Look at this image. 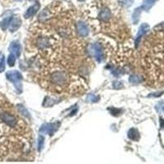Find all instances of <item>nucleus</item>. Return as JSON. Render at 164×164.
Masks as SVG:
<instances>
[{"label":"nucleus","instance_id":"9","mask_svg":"<svg viewBox=\"0 0 164 164\" xmlns=\"http://www.w3.org/2000/svg\"><path fill=\"white\" fill-rule=\"evenodd\" d=\"M39 7H40V4L39 2H36L35 4H34L33 6L28 8V10L25 13V17L26 18H30V17H32L33 16H34L36 14V12H38V10L39 9Z\"/></svg>","mask_w":164,"mask_h":164},{"label":"nucleus","instance_id":"3","mask_svg":"<svg viewBox=\"0 0 164 164\" xmlns=\"http://www.w3.org/2000/svg\"><path fill=\"white\" fill-rule=\"evenodd\" d=\"M89 53L98 62H101L103 60V58H104V49H103V45L100 43L94 42V43H92V44H90V46H89Z\"/></svg>","mask_w":164,"mask_h":164},{"label":"nucleus","instance_id":"14","mask_svg":"<svg viewBox=\"0 0 164 164\" xmlns=\"http://www.w3.org/2000/svg\"><path fill=\"white\" fill-rule=\"evenodd\" d=\"M155 2H156V0H145L142 7H141V9L146 10V11L150 10L152 7L153 5L154 4Z\"/></svg>","mask_w":164,"mask_h":164},{"label":"nucleus","instance_id":"4","mask_svg":"<svg viewBox=\"0 0 164 164\" xmlns=\"http://www.w3.org/2000/svg\"><path fill=\"white\" fill-rule=\"evenodd\" d=\"M7 78L11 82L14 84L16 87H17L18 90H22V85H21V81H22V76L21 75L19 71H8L7 74Z\"/></svg>","mask_w":164,"mask_h":164},{"label":"nucleus","instance_id":"18","mask_svg":"<svg viewBox=\"0 0 164 164\" xmlns=\"http://www.w3.org/2000/svg\"><path fill=\"white\" fill-rule=\"evenodd\" d=\"M44 136L39 135V140H38V148H39V150H41L42 149L44 148Z\"/></svg>","mask_w":164,"mask_h":164},{"label":"nucleus","instance_id":"1","mask_svg":"<svg viewBox=\"0 0 164 164\" xmlns=\"http://www.w3.org/2000/svg\"><path fill=\"white\" fill-rule=\"evenodd\" d=\"M143 66L150 85L164 86V28L154 30L146 39Z\"/></svg>","mask_w":164,"mask_h":164},{"label":"nucleus","instance_id":"12","mask_svg":"<svg viewBox=\"0 0 164 164\" xmlns=\"http://www.w3.org/2000/svg\"><path fill=\"white\" fill-rule=\"evenodd\" d=\"M128 137L132 140H138L139 138H140V135H139V132H138V130L136 129L132 128L128 132Z\"/></svg>","mask_w":164,"mask_h":164},{"label":"nucleus","instance_id":"11","mask_svg":"<svg viewBox=\"0 0 164 164\" xmlns=\"http://www.w3.org/2000/svg\"><path fill=\"white\" fill-rule=\"evenodd\" d=\"M22 25V21L20 20V18L18 17H12L11 23L9 25V29L10 31H16Z\"/></svg>","mask_w":164,"mask_h":164},{"label":"nucleus","instance_id":"6","mask_svg":"<svg viewBox=\"0 0 164 164\" xmlns=\"http://www.w3.org/2000/svg\"><path fill=\"white\" fill-rule=\"evenodd\" d=\"M76 31L81 37H86L88 36L90 30L86 23L83 22H79L76 24Z\"/></svg>","mask_w":164,"mask_h":164},{"label":"nucleus","instance_id":"5","mask_svg":"<svg viewBox=\"0 0 164 164\" xmlns=\"http://www.w3.org/2000/svg\"><path fill=\"white\" fill-rule=\"evenodd\" d=\"M112 17H113V15H112V12L108 7H103L98 13V18L103 23L109 22V21L112 20Z\"/></svg>","mask_w":164,"mask_h":164},{"label":"nucleus","instance_id":"21","mask_svg":"<svg viewBox=\"0 0 164 164\" xmlns=\"http://www.w3.org/2000/svg\"><path fill=\"white\" fill-rule=\"evenodd\" d=\"M79 1H84V0H79Z\"/></svg>","mask_w":164,"mask_h":164},{"label":"nucleus","instance_id":"7","mask_svg":"<svg viewBox=\"0 0 164 164\" xmlns=\"http://www.w3.org/2000/svg\"><path fill=\"white\" fill-rule=\"evenodd\" d=\"M58 126L57 123H50V124H44L40 129V132L49 135H54V132L58 130Z\"/></svg>","mask_w":164,"mask_h":164},{"label":"nucleus","instance_id":"15","mask_svg":"<svg viewBox=\"0 0 164 164\" xmlns=\"http://www.w3.org/2000/svg\"><path fill=\"white\" fill-rule=\"evenodd\" d=\"M15 62H16V56L14 54H11L8 56V58H7V64L10 66H13L15 65Z\"/></svg>","mask_w":164,"mask_h":164},{"label":"nucleus","instance_id":"2","mask_svg":"<svg viewBox=\"0 0 164 164\" xmlns=\"http://www.w3.org/2000/svg\"><path fill=\"white\" fill-rule=\"evenodd\" d=\"M73 76L67 73L65 70L60 67H53L48 69L44 72V85H47L50 87L51 90L57 92L68 90L71 88V86L73 85L71 82Z\"/></svg>","mask_w":164,"mask_h":164},{"label":"nucleus","instance_id":"13","mask_svg":"<svg viewBox=\"0 0 164 164\" xmlns=\"http://www.w3.org/2000/svg\"><path fill=\"white\" fill-rule=\"evenodd\" d=\"M12 17H6L4 19L2 20L1 23H0V26L2 28V30H7L8 27H9V25L11 23V21H12Z\"/></svg>","mask_w":164,"mask_h":164},{"label":"nucleus","instance_id":"16","mask_svg":"<svg viewBox=\"0 0 164 164\" xmlns=\"http://www.w3.org/2000/svg\"><path fill=\"white\" fill-rule=\"evenodd\" d=\"M130 81L131 83H140V81H142V78L139 76H130L129 78Z\"/></svg>","mask_w":164,"mask_h":164},{"label":"nucleus","instance_id":"8","mask_svg":"<svg viewBox=\"0 0 164 164\" xmlns=\"http://www.w3.org/2000/svg\"><path fill=\"white\" fill-rule=\"evenodd\" d=\"M150 30V26H149V25L145 23V24H143L140 28V30L138 32L137 34V37H136V41H135V44H136V46H137L138 44H140V41L142 36H144L145 34H146V32Z\"/></svg>","mask_w":164,"mask_h":164},{"label":"nucleus","instance_id":"19","mask_svg":"<svg viewBox=\"0 0 164 164\" xmlns=\"http://www.w3.org/2000/svg\"><path fill=\"white\" fill-rule=\"evenodd\" d=\"M162 111H163V113H164V107H163V108H162Z\"/></svg>","mask_w":164,"mask_h":164},{"label":"nucleus","instance_id":"10","mask_svg":"<svg viewBox=\"0 0 164 164\" xmlns=\"http://www.w3.org/2000/svg\"><path fill=\"white\" fill-rule=\"evenodd\" d=\"M10 51L12 54H14L16 57H18L21 55V51H22V48L21 45L18 42H12L11 45H10Z\"/></svg>","mask_w":164,"mask_h":164},{"label":"nucleus","instance_id":"17","mask_svg":"<svg viewBox=\"0 0 164 164\" xmlns=\"http://www.w3.org/2000/svg\"><path fill=\"white\" fill-rule=\"evenodd\" d=\"M5 68V58L2 54H0V72H2Z\"/></svg>","mask_w":164,"mask_h":164},{"label":"nucleus","instance_id":"20","mask_svg":"<svg viewBox=\"0 0 164 164\" xmlns=\"http://www.w3.org/2000/svg\"><path fill=\"white\" fill-rule=\"evenodd\" d=\"M15 1H21V0H15Z\"/></svg>","mask_w":164,"mask_h":164}]
</instances>
